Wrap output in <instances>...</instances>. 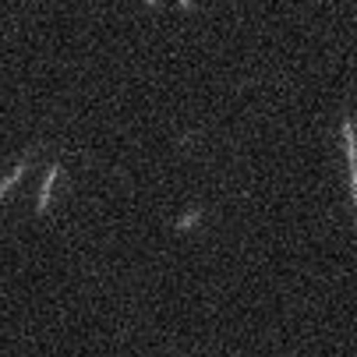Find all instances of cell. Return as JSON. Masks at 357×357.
<instances>
[{"mask_svg":"<svg viewBox=\"0 0 357 357\" xmlns=\"http://www.w3.org/2000/svg\"><path fill=\"white\" fill-rule=\"evenodd\" d=\"M343 145H347V160H350V195H354V209H357V131L350 117H343Z\"/></svg>","mask_w":357,"mask_h":357,"instance_id":"1","label":"cell"},{"mask_svg":"<svg viewBox=\"0 0 357 357\" xmlns=\"http://www.w3.org/2000/svg\"><path fill=\"white\" fill-rule=\"evenodd\" d=\"M57 170H61L57 163H54V167H50V170H46V181H43V191H39V206H36V213H39V216H43V213L50 209V191H54V181H57Z\"/></svg>","mask_w":357,"mask_h":357,"instance_id":"2","label":"cell"},{"mask_svg":"<svg viewBox=\"0 0 357 357\" xmlns=\"http://www.w3.org/2000/svg\"><path fill=\"white\" fill-rule=\"evenodd\" d=\"M25 170H29V160H22V163H18L4 181H0V202H4V195H8V188H11V184H18V181H22V174H25Z\"/></svg>","mask_w":357,"mask_h":357,"instance_id":"3","label":"cell"},{"mask_svg":"<svg viewBox=\"0 0 357 357\" xmlns=\"http://www.w3.org/2000/svg\"><path fill=\"white\" fill-rule=\"evenodd\" d=\"M202 216H206V209H202V206H195V209H188V213H184V216L177 220V230H191V227H195V223H198Z\"/></svg>","mask_w":357,"mask_h":357,"instance_id":"4","label":"cell"}]
</instances>
